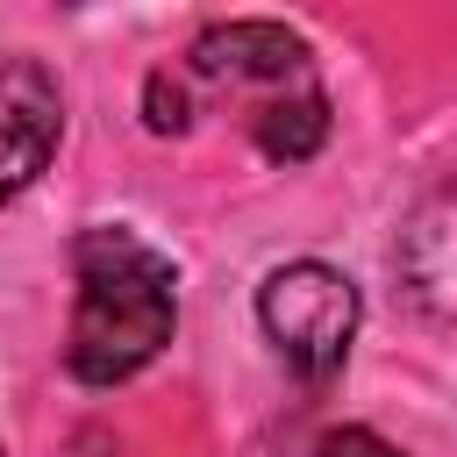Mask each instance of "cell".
<instances>
[{"label": "cell", "mask_w": 457, "mask_h": 457, "mask_svg": "<svg viewBox=\"0 0 457 457\" xmlns=\"http://www.w3.org/2000/svg\"><path fill=\"white\" fill-rule=\"evenodd\" d=\"M71 343L64 364L86 386H121L136 378L179 328V278L171 257L150 250L136 228H79L71 243Z\"/></svg>", "instance_id": "1"}, {"label": "cell", "mask_w": 457, "mask_h": 457, "mask_svg": "<svg viewBox=\"0 0 457 457\" xmlns=\"http://www.w3.org/2000/svg\"><path fill=\"white\" fill-rule=\"evenodd\" d=\"M186 79L243 100V121L271 164H300L328 136V93L314 79V50L278 21H214L186 50Z\"/></svg>", "instance_id": "2"}, {"label": "cell", "mask_w": 457, "mask_h": 457, "mask_svg": "<svg viewBox=\"0 0 457 457\" xmlns=\"http://www.w3.org/2000/svg\"><path fill=\"white\" fill-rule=\"evenodd\" d=\"M257 321L307 386H328L350 357V336H357V286L321 257L278 264L257 286Z\"/></svg>", "instance_id": "3"}, {"label": "cell", "mask_w": 457, "mask_h": 457, "mask_svg": "<svg viewBox=\"0 0 457 457\" xmlns=\"http://www.w3.org/2000/svg\"><path fill=\"white\" fill-rule=\"evenodd\" d=\"M64 136V93L36 57L0 50V200H14Z\"/></svg>", "instance_id": "4"}, {"label": "cell", "mask_w": 457, "mask_h": 457, "mask_svg": "<svg viewBox=\"0 0 457 457\" xmlns=\"http://www.w3.org/2000/svg\"><path fill=\"white\" fill-rule=\"evenodd\" d=\"M400 286L428 314H457V186L436 193L400 236Z\"/></svg>", "instance_id": "5"}, {"label": "cell", "mask_w": 457, "mask_h": 457, "mask_svg": "<svg viewBox=\"0 0 457 457\" xmlns=\"http://www.w3.org/2000/svg\"><path fill=\"white\" fill-rule=\"evenodd\" d=\"M143 107H150V129L157 136H179L186 121H193V79L179 71H150V86H143Z\"/></svg>", "instance_id": "6"}, {"label": "cell", "mask_w": 457, "mask_h": 457, "mask_svg": "<svg viewBox=\"0 0 457 457\" xmlns=\"http://www.w3.org/2000/svg\"><path fill=\"white\" fill-rule=\"evenodd\" d=\"M321 457H400L386 436H371V428H328L321 436Z\"/></svg>", "instance_id": "7"}]
</instances>
